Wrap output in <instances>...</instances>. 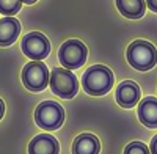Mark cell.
Instances as JSON below:
<instances>
[{
  "label": "cell",
  "mask_w": 157,
  "mask_h": 154,
  "mask_svg": "<svg viewBox=\"0 0 157 154\" xmlns=\"http://www.w3.org/2000/svg\"><path fill=\"white\" fill-rule=\"evenodd\" d=\"M113 85V72L104 65H94L85 71L82 77V87L91 96H102Z\"/></svg>",
  "instance_id": "cell-1"
},
{
  "label": "cell",
  "mask_w": 157,
  "mask_h": 154,
  "mask_svg": "<svg viewBox=\"0 0 157 154\" xmlns=\"http://www.w3.org/2000/svg\"><path fill=\"white\" fill-rule=\"evenodd\" d=\"M127 61L138 71H148L157 63V50L151 43L137 40L127 47Z\"/></svg>",
  "instance_id": "cell-2"
},
{
  "label": "cell",
  "mask_w": 157,
  "mask_h": 154,
  "mask_svg": "<svg viewBox=\"0 0 157 154\" xmlns=\"http://www.w3.org/2000/svg\"><path fill=\"white\" fill-rule=\"evenodd\" d=\"M35 121L44 131H55L64 121V110L55 101H43L35 110Z\"/></svg>",
  "instance_id": "cell-3"
},
{
  "label": "cell",
  "mask_w": 157,
  "mask_h": 154,
  "mask_svg": "<svg viewBox=\"0 0 157 154\" xmlns=\"http://www.w3.org/2000/svg\"><path fill=\"white\" fill-rule=\"evenodd\" d=\"M49 83H50L52 91L63 99H71L78 91L77 77L64 68H55L52 71L49 77Z\"/></svg>",
  "instance_id": "cell-4"
},
{
  "label": "cell",
  "mask_w": 157,
  "mask_h": 154,
  "mask_svg": "<svg viewBox=\"0 0 157 154\" xmlns=\"http://www.w3.org/2000/svg\"><path fill=\"white\" fill-rule=\"evenodd\" d=\"M88 57V49L78 40H68L58 50V60L64 68L75 69L85 65Z\"/></svg>",
  "instance_id": "cell-5"
},
{
  "label": "cell",
  "mask_w": 157,
  "mask_h": 154,
  "mask_svg": "<svg viewBox=\"0 0 157 154\" xmlns=\"http://www.w3.org/2000/svg\"><path fill=\"white\" fill-rule=\"evenodd\" d=\"M49 69L43 61H30L22 69V82L30 91H43L49 85Z\"/></svg>",
  "instance_id": "cell-6"
},
{
  "label": "cell",
  "mask_w": 157,
  "mask_h": 154,
  "mask_svg": "<svg viewBox=\"0 0 157 154\" xmlns=\"http://www.w3.org/2000/svg\"><path fill=\"white\" fill-rule=\"evenodd\" d=\"M22 52L33 61H39L49 55L50 52V43L49 40L39 32H32L22 38Z\"/></svg>",
  "instance_id": "cell-7"
},
{
  "label": "cell",
  "mask_w": 157,
  "mask_h": 154,
  "mask_svg": "<svg viewBox=\"0 0 157 154\" xmlns=\"http://www.w3.org/2000/svg\"><path fill=\"white\" fill-rule=\"evenodd\" d=\"M115 98L121 107L130 109L137 106V102L140 101V87L132 80H124L118 85Z\"/></svg>",
  "instance_id": "cell-8"
},
{
  "label": "cell",
  "mask_w": 157,
  "mask_h": 154,
  "mask_svg": "<svg viewBox=\"0 0 157 154\" xmlns=\"http://www.w3.org/2000/svg\"><path fill=\"white\" fill-rule=\"evenodd\" d=\"M60 143L50 134H39L33 137L29 145V154H58Z\"/></svg>",
  "instance_id": "cell-9"
},
{
  "label": "cell",
  "mask_w": 157,
  "mask_h": 154,
  "mask_svg": "<svg viewBox=\"0 0 157 154\" xmlns=\"http://www.w3.org/2000/svg\"><path fill=\"white\" fill-rule=\"evenodd\" d=\"M138 120L146 127H157V98H145L138 104Z\"/></svg>",
  "instance_id": "cell-10"
},
{
  "label": "cell",
  "mask_w": 157,
  "mask_h": 154,
  "mask_svg": "<svg viewBox=\"0 0 157 154\" xmlns=\"http://www.w3.org/2000/svg\"><path fill=\"white\" fill-rule=\"evenodd\" d=\"M101 142L93 134H80L72 143V154H99Z\"/></svg>",
  "instance_id": "cell-11"
},
{
  "label": "cell",
  "mask_w": 157,
  "mask_h": 154,
  "mask_svg": "<svg viewBox=\"0 0 157 154\" xmlns=\"http://www.w3.org/2000/svg\"><path fill=\"white\" fill-rule=\"evenodd\" d=\"M21 32V24L16 17H3L0 19V46L13 44Z\"/></svg>",
  "instance_id": "cell-12"
},
{
  "label": "cell",
  "mask_w": 157,
  "mask_h": 154,
  "mask_svg": "<svg viewBox=\"0 0 157 154\" xmlns=\"http://www.w3.org/2000/svg\"><path fill=\"white\" fill-rule=\"evenodd\" d=\"M116 6L118 11L129 19H140L146 11L145 0H116Z\"/></svg>",
  "instance_id": "cell-13"
},
{
  "label": "cell",
  "mask_w": 157,
  "mask_h": 154,
  "mask_svg": "<svg viewBox=\"0 0 157 154\" xmlns=\"http://www.w3.org/2000/svg\"><path fill=\"white\" fill-rule=\"evenodd\" d=\"M21 2L19 0H0V13L6 17L14 16L21 10Z\"/></svg>",
  "instance_id": "cell-14"
},
{
  "label": "cell",
  "mask_w": 157,
  "mask_h": 154,
  "mask_svg": "<svg viewBox=\"0 0 157 154\" xmlns=\"http://www.w3.org/2000/svg\"><path fill=\"white\" fill-rule=\"evenodd\" d=\"M124 154H151L148 146L141 142H132L124 148Z\"/></svg>",
  "instance_id": "cell-15"
},
{
  "label": "cell",
  "mask_w": 157,
  "mask_h": 154,
  "mask_svg": "<svg viewBox=\"0 0 157 154\" xmlns=\"http://www.w3.org/2000/svg\"><path fill=\"white\" fill-rule=\"evenodd\" d=\"M149 152H151V154H157V135H154V137H152V140H151Z\"/></svg>",
  "instance_id": "cell-16"
},
{
  "label": "cell",
  "mask_w": 157,
  "mask_h": 154,
  "mask_svg": "<svg viewBox=\"0 0 157 154\" xmlns=\"http://www.w3.org/2000/svg\"><path fill=\"white\" fill-rule=\"evenodd\" d=\"M146 5H148V8L151 11L157 13V0H146Z\"/></svg>",
  "instance_id": "cell-17"
},
{
  "label": "cell",
  "mask_w": 157,
  "mask_h": 154,
  "mask_svg": "<svg viewBox=\"0 0 157 154\" xmlns=\"http://www.w3.org/2000/svg\"><path fill=\"white\" fill-rule=\"evenodd\" d=\"M3 113H5V104H3V101L0 99V120H2V117H3Z\"/></svg>",
  "instance_id": "cell-18"
},
{
  "label": "cell",
  "mask_w": 157,
  "mask_h": 154,
  "mask_svg": "<svg viewBox=\"0 0 157 154\" xmlns=\"http://www.w3.org/2000/svg\"><path fill=\"white\" fill-rule=\"evenodd\" d=\"M21 3H27V5H30V3H35L36 0H19Z\"/></svg>",
  "instance_id": "cell-19"
}]
</instances>
